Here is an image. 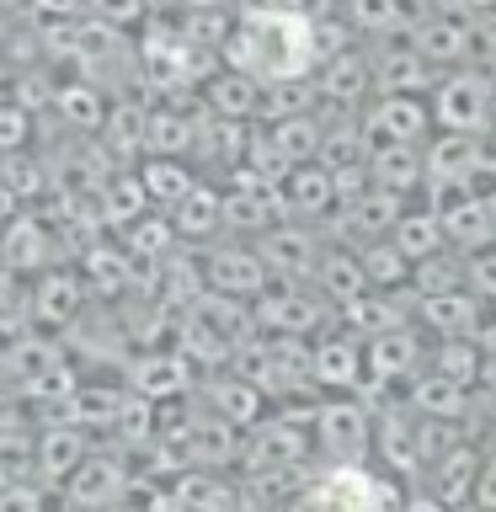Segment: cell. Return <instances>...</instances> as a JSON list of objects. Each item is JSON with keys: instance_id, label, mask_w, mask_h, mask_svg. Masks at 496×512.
<instances>
[{"instance_id": "6da1fadb", "label": "cell", "mask_w": 496, "mask_h": 512, "mask_svg": "<svg viewBox=\"0 0 496 512\" xmlns=\"http://www.w3.org/2000/svg\"><path fill=\"white\" fill-rule=\"evenodd\" d=\"M240 75L251 80H299L320 59L315 48V22L299 11H251L240 22V38L230 48Z\"/></svg>"}, {"instance_id": "7a4b0ae2", "label": "cell", "mask_w": 496, "mask_h": 512, "mask_svg": "<svg viewBox=\"0 0 496 512\" xmlns=\"http://www.w3.org/2000/svg\"><path fill=\"white\" fill-rule=\"evenodd\" d=\"M432 123L443 134H470L486 139L496 128V75L475 70V64H459V70H443L438 86L427 91Z\"/></svg>"}, {"instance_id": "3957f363", "label": "cell", "mask_w": 496, "mask_h": 512, "mask_svg": "<svg viewBox=\"0 0 496 512\" xmlns=\"http://www.w3.org/2000/svg\"><path fill=\"white\" fill-rule=\"evenodd\" d=\"M395 507H400L395 491L379 486L363 464H331L294 502V512H395Z\"/></svg>"}, {"instance_id": "277c9868", "label": "cell", "mask_w": 496, "mask_h": 512, "mask_svg": "<svg viewBox=\"0 0 496 512\" xmlns=\"http://www.w3.org/2000/svg\"><path fill=\"white\" fill-rule=\"evenodd\" d=\"M422 166H427V182L432 192H480V176L491 171L486 160V139H470V134H432L422 144Z\"/></svg>"}, {"instance_id": "5b68a950", "label": "cell", "mask_w": 496, "mask_h": 512, "mask_svg": "<svg viewBox=\"0 0 496 512\" xmlns=\"http://www.w3.org/2000/svg\"><path fill=\"white\" fill-rule=\"evenodd\" d=\"M427 368V331L416 326H395V331H379V336H368V347H363V374L368 384H400V379H416Z\"/></svg>"}, {"instance_id": "8992f818", "label": "cell", "mask_w": 496, "mask_h": 512, "mask_svg": "<svg viewBox=\"0 0 496 512\" xmlns=\"http://www.w3.org/2000/svg\"><path fill=\"white\" fill-rule=\"evenodd\" d=\"M320 427V448L336 459V464H358L368 448H374V411L363 400H326L315 416Z\"/></svg>"}, {"instance_id": "52a82bcc", "label": "cell", "mask_w": 496, "mask_h": 512, "mask_svg": "<svg viewBox=\"0 0 496 512\" xmlns=\"http://www.w3.org/2000/svg\"><path fill=\"white\" fill-rule=\"evenodd\" d=\"M374 454L384 459V470L390 475H416L422 470V448H416V411L406 395L384 400V406L374 411Z\"/></svg>"}, {"instance_id": "ba28073f", "label": "cell", "mask_w": 496, "mask_h": 512, "mask_svg": "<svg viewBox=\"0 0 496 512\" xmlns=\"http://www.w3.org/2000/svg\"><path fill=\"white\" fill-rule=\"evenodd\" d=\"M406 43L432 64V70H459V64H470L475 22H459V16H443V11H427L422 22L406 32Z\"/></svg>"}, {"instance_id": "9c48e42d", "label": "cell", "mask_w": 496, "mask_h": 512, "mask_svg": "<svg viewBox=\"0 0 496 512\" xmlns=\"http://www.w3.org/2000/svg\"><path fill=\"white\" fill-rule=\"evenodd\" d=\"M363 128L374 144H427L432 139V107L422 96H379L368 107Z\"/></svg>"}, {"instance_id": "30bf717a", "label": "cell", "mask_w": 496, "mask_h": 512, "mask_svg": "<svg viewBox=\"0 0 496 512\" xmlns=\"http://www.w3.org/2000/svg\"><path fill=\"white\" fill-rule=\"evenodd\" d=\"M416 304H422V294H416L411 283H400V288H363L352 304H342V315H347V326L363 331V342H368V336H379V331L411 326Z\"/></svg>"}, {"instance_id": "8fae6325", "label": "cell", "mask_w": 496, "mask_h": 512, "mask_svg": "<svg viewBox=\"0 0 496 512\" xmlns=\"http://www.w3.org/2000/svg\"><path fill=\"white\" fill-rule=\"evenodd\" d=\"M438 75L443 70H432V64L400 38H384V48L374 54V91L379 96H422V91L438 86Z\"/></svg>"}, {"instance_id": "7c38bea8", "label": "cell", "mask_w": 496, "mask_h": 512, "mask_svg": "<svg viewBox=\"0 0 496 512\" xmlns=\"http://www.w3.org/2000/svg\"><path fill=\"white\" fill-rule=\"evenodd\" d=\"M438 219H443V240L454 251H480L491 246V203L486 192H438Z\"/></svg>"}, {"instance_id": "4fadbf2b", "label": "cell", "mask_w": 496, "mask_h": 512, "mask_svg": "<svg viewBox=\"0 0 496 512\" xmlns=\"http://www.w3.org/2000/svg\"><path fill=\"white\" fill-rule=\"evenodd\" d=\"M480 320H486V299H475L470 288H448V294H427L416 304V326L432 331L438 342L448 336H475Z\"/></svg>"}, {"instance_id": "5bb4252c", "label": "cell", "mask_w": 496, "mask_h": 512, "mask_svg": "<svg viewBox=\"0 0 496 512\" xmlns=\"http://www.w3.org/2000/svg\"><path fill=\"white\" fill-rule=\"evenodd\" d=\"M480 459H486V448H475V443H459V448H448L443 459H432L427 464V486L438 502L448 507H470V496H475V475H480Z\"/></svg>"}, {"instance_id": "9a60e30c", "label": "cell", "mask_w": 496, "mask_h": 512, "mask_svg": "<svg viewBox=\"0 0 496 512\" xmlns=\"http://www.w3.org/2000/svg\"><path fill=\"white\" fill-rule=\"evenodd\" d=\"M347 208V235H363V246L368 240H384L400 224V214H406V198L400 192H390V187H368L363 198H352V203H342Z\"/></svg>"}, {"instance_id": "2e32d148", "label": "cell", "mask_w": 496, "mask_h": 512, "mask_svg": "<svg viewBox=\"0 0 496 512\" xmlns=\"http://www.w3.org/2000/svg\"><path fill=\"white\" fill-rule=\"evenodd\" d=\"M422 16V0H347V22L374 38H406Z\"/></svg>"}, {"instance_id": "e0dca14e", "label": "cell", "mask_w": 496, "mask_h": 512, "mask_svg": "<svg viewBox=\"0 0 496 512\" xmlns=\"http://www.w3.org/2000/svg\"><path fill=\"white\" fill-rule=\"evenodd\" d=\"M406 400L416 416H443V422H464V411H470V390L454 379H443L438 368H422L411 384H406Z\"/></svg>"}, {"instance_id": "ac0fdd59", "label": "cell", "mask_w": 496, "mask_h": 512, "mask_svg": "<svg viewBox=\"0 0 496 512\" xmlns=\"http://www.w3.org/2000/svg\"><path fill=\"white\" fill-rule=\"evenodd\" d=\"M368 171H374V187H390V192H416L427 182V166H422V144H374L368 150Z\"/></svg>"}, {"instance_id": "d6986e66", "label": "cell", "mask_w": 496, "mask_h": 512, "mask_svg": "<svg viewBox=\"0 0 496 512\" xmlns=\"http://www.w3.org/2000/svg\"><path fill=\"white\" fill-rule=\"evenodd\" d=\"M310 374L320 384H331V390H352V384H363V347L352 336H331V342L315 347Z\"/></svg>"}, {"instance_id": "ffe728a7", "label": "cell", "mask_w": 496, "mask_h": 512, "mask_svg": "<svg viewBox=\"0 0 496 512\" xmlns=\"http://www.w3.org/2000/svg\"><path fill=\"white\" fill-rule=\"evenodd\" d=\"M390 240L411 256V267H416V262H427V256H438V251L448 246V240H443L438 208H406V214H400V224L390 230Z\"/></svg>"}, {"instance_id": "44dd1931", "label": "cell", "mask_w": 496, "mask_h": 512, "mask_svg": "<svg viewBox=\"0 0 496 512\" xmlns=\"http://www.w3.org/2000/svg\"><path fill=\"white\" fill-rule=\"evenodd\" d=\"M320 96H331V102H358L363 91H374V59H363L358 48H347V54H336L326 64V75H320Z\"/></svg>"}, {"instance_id": "7402d4cb", "label": "cell", "mask_w": 496, "mask_h": 512, "mask_svg": "<svg viewBox=\"0 0 496 512\" xmlns=\"http://www.w3.org/2000/svg\"><path fill=\"white\" fill-rule=\"evenodd\" d=\"M315 278H320V299H336V304H352V299L368 288L363 262H358L352 251H320Z\"/></svg>"}, {"instance_id": "603a6c76", "label": "cell", "mask_w": 496, "mask_h": 512, "mask_svg": "<svg viewBox=\"0 0 496 512\" xmlns=\"http://www.w3.org/2000/svg\"><path fill=\"white\" fill-rule=\"evenodd\" d=\"M480 347H475V336H448V342H438L427 352V368H438L443 379H454V384H464V390H475L480 384Z\"/></svg>"}, {"instance_id": "cb8c5ba5", "label": "cell", "mask_w": 496, "mask_h": 512, "mask_svg": "<svg viewBox=\"0 0 496 512\" xmlns=\"http://www.w3.org/2000/svg\"><path fill=\"white\" fill-rule=\"evenodd\" d=\"M358 262H363L368 288H400V283H411V256L400 251L390 235H384V240H368V246L358 251Z\"/></svg>"}, {"instance_id": "d4e9b609", "label": "cell", "mask_w": 496, "mask_h": 512, "mask_svg": "<svg viewBox=\"0 0 496 512\" xmlns=\"http://www.w3.org/2000/svg\"><path fill=\"white\" fill-rule=\"evenodd\" d=\"M411 288L416 294H448V288H464V256L459 262H448V251H438V256H427V262H416L411 267Z\"/></svg>"}, {"instance_id": "484cf974", "label": "cell", "mask_w": 496, "mask_h": 512, "mask_svg": "<svg viewBox=\"0 0 496 512\" xmlns=\"http://www.w3.org/2000/svg\"><path fill=\"white\" fill-rule=\"evenodd\" d=\"M320 155H326L331 171L363 166V160H368V128L363 123H347V128H336V134H320Z\"/></svg>"}, {"instance_id": "4316f807", "label": "cell", "mask_w": 496, "mask_h": 512, "mask_svg": "<svg viewBox=\"0 0 496 512\" xmlns=\"http://www.w3.org/2000/svg\"><path fill=\"white\" fill-rule=\"evenodd\" d=\"M294 203H304V208H331V203H336L331 166H304V171L294 176Z\"/></svg>"}, {"instance_id": "83f0119b", "label": "cell", "mask_w": 496, "mask_h": 512, "mask_svg": "<svg viewBox=\"0 0 496 512\" xmlns=\"http://www.w3.org/2000/svg\"><path fill=\"white\" fill-rule=\"evenodd\" d=\"M464 288L475 299H496V246L464 251Z\"/></svg>"}, {"instance_id": "f1b7e54d", "label": "cell", "mask_w": 496, "mask_h": 512, "mask_svg": "<svg viewBox=\"0 0 496 512\" xmlns=\"http://www.w3.org/2000/svg\"><path fill=\"white\" fill-rule=\"evenodd\" d=\"M272 262H283V272H315L320 246L310 235H283V240H272Z\"/></svg>"}, {"instance_id": "f546056e", "label": "cell", "mask_w": 496, "mask_h": 512, "mask_svg": "<svg viewBox=\"0 0 496 512\" xmlns=\"http://www.w3.org/2000/svg\"><path fill=\"white\" fill-rule=\"evenodd\" d=\"M470 507L496 512V448H486V459H480V475H475V496H470Z\"/></svg>"}, {"instance_id": "4dcf8cb0", "label": "cell", "mask_w": 496, "mask_h": 512, "mask_svg": "<svg viewBox=\"0 0 496 512\" xmlns=\"http://www.w3.org/2000/svg\"><path fill=\"white\" fill-rule=\"evenodd\" d=\"M432 11L459 16V22H480V16H491V11H496V0H432Z\"/></svg>"}, {"instance_id": "1f68e13d", "label": "cell", "mask_w": 496, "mask_h": 512, "mask_svg": "<svg viewBox=\"0 0 496 512\" xmlns=\"http://www.w3.org/2000/svg\"><path fill=\"white\" fill-rule=\"evenodd\" d=\"M395 512H454V507H448V502H438L432 491H411V496H406V502H400Z\"/></svg>"}, {"instance_id": "d6a6232c", "label": "cell", "mask_w": 496, "mask_h": 512, "mask_svg": "<svg viewBox=\"0 0 496 512\" xmlns=\"http://www.w3.org/2000/svg\"><path fill=\"white\" fill-rule=\"evenodd\" d=\"M464 512H480V507H464Z\"/></svg>"}, {"instance_id": "836d02e7", "label": "cell", "mask_w": 496, "mask_h": 512, "mask_svg": "<svg viewBox=\"0 0 496 512\" xmlns=\"http://www.w3.org/2000/svg\"><path fill=\"white\" fill-rule=\"evenodd\" d=\"M491 16H496V11H491Z\"/></svg>"}]
</instances>
